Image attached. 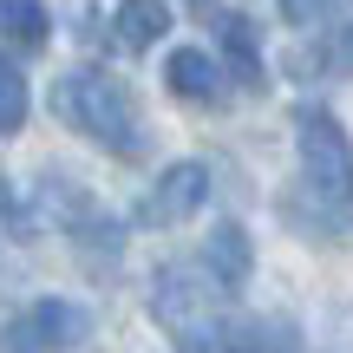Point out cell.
I'll use <instances>...</instances> for the list:
<instances>
[{"label":"cell","instance_id":"7a4b0ae2","mask_svg":"<svg viewBox=\"0 0 353 353\" xmlns=\"http://www.w3.org/2000/svg\"><path fill=\"white\" fill-rule=\"evenodd\" d=\"M229 294L203 275V262H170L151 275V314L183 353H229V321H223Z\"/></svg>","mask_w":353,"mask_h":353},{"label":"cell","instance_id":"9c48e42d","mask_svg":"<svg viewBox=\"0 0 353 353\" xmlns=\"http://www.w3.org/2000/svg\"><path fill=\"white\" fill-rule=\"evenodd\" d=\"M216 39H223L236 79L249 92H262V39H255V20H249V13H216Z\"/></svg>","mask_w":353,"mask_h":353},{"label":"cell","instance_id":"ba28073f","mask_svg":"<svg viewBox=\"0 0 353 353\" xmlns=\"http://www.w3.org/2000/svg\"><path fill=\"white\" fill-rule=\"evenodd\" d=\"M249 268H255V255H249V236H242V223H216V229H210V242H203V275H210L223 294H242Z\"/></svg>","mask_w":353,"mask_h":353},{"label":"cell","instance_id":"8fae6325","mask_svg":"<svg viewBox=\"0 0 353 353\" xmlns=\"http://www.w3.org/2000/svg\"><path fill=\"white\" fill-rule=\"evenodd\" d=\"M0 39L20 52H39L52 39V13L46 0H0Z\"/></svg>","mask_w":353,"mask_h":353},{"label":"cell","instance_id":"277c9868","mask_svg":"<svg viewBox=\"0 0 353 353\" xmlns=\"http://www.w3.org/2000/svg\"><path fill=\"white\" fill-rule=\"evenodd\" d=\"M92 334V307L85 301H65V294H39L33 307L0 327V353H72L85 347Z\"/></svg>","mask_w":353,"mask_h":353},{"label":"cell","instance_id":"8992f818","mask_svg":"<svg viewBox=\"0 0 353 353\" xmlns=\"http://www.w3.org/2000/svg\"><path fill=\"white\" fill-rule=\"evenodd\" d=\"M288 72L294 79H341L353 72V13L334 26H321L314 39H301V46L288 52Z\"/></svg>","mask_w":353,"mask_h":353},{"label":"cell","instance_id":"5b68a950","mask_svg":"<svg viewBox=\"0 0 353 353\" xmlns=\"http://www.w3.org/2000/svg\"><path fill=\"white\" fill-rule=\"evenodd\" d=\"M203 203H210V164L183 157V164H170L151 183V196L138 203V229H176V223H190Z\"/></svg>","mask_w":353,"mask_h":353},{"label":"cell","instance_id":"5bb4252c","mask_svg":"<svg viewBox=\"0 0 353 353\" xmlns=\"http://www.w3.org/2000/svg\"><path fill=\"white\" fill-rule=\"evenodd\" d=\"M7 223H13V183L0 176V229H7Z\"/></svg>","mask_w":353,"mask_h":353},{"label":"cell","instance_id":"52a82bcc","mask_svg":"<svg viewBox=\"0 0 353 353\" xmlns=\"http://www.w3.org/2000/svg\"><path fill=\"white\" fill-rule=\"evenodd\" d=\"M164 85H170L183 105H216V99L229 92V79H223V65H216L203 46H176L170 59H164Z\"/></svg>","mask_w":353,"mask_h":353},{"label":"cell","instance_id":"7c38bea8","mask_svg":"<svg viewBox=\"0 0 353 353\" xmlns=\"http://www.w3.org/2000/svg\"><path fill=\"white\" fill-rule=\"evenodd\" d=\"M20 125H26V79H20V65L0 52V138H13Z\"/></svg>","mask_w":353,"mask_h":353},{"label":"cell","instance_id":"4fadbf2b","mask_svg":"<svg viewBox=\"0 0 353 353\" xmlns=\"http://www.w3.org/2000/svg\"><path fill=\"white\" fill-rule=\"evenodd\" d=\"M347 0H281V20H288V26H314V33H321V26H334V20H347Z\"/></svg>","mask_w":353,"mask_h":353},{"label":"cell","instance_id":"6da1fadb","mask_svg":"<svg viewBox=\"0 0 353 353\" xmlns=\"http://www.w3.org/2000/svg\"><path fill=\"white\" fill-rule=\"evenodd\" d=\"M52 112H59L65 131L105 144L112 157H144V118H138V99L118 72L105 65H72V72L52 79Z\"/></svg>","mask_w":353,"mask_h":353},{"label":"cell","instance_id":"30bf717a","mask_svg":"<svg viewBox=\"0 0 353 353\" xmlns=\"http://www.w3.org/2000/svg\"><path fill=\"white\" fill-rule=\"evenodd\" d=\"M112 33H118L125 52H144V46H157V39L170 33V7L164 0H125L118 20H112Z\"/></svg>","mask_w":353,"mask_h":353},{"label":"cell","instance_id":"3957f363","mask_svg":"<svg viewBox=\"0 0 353 353\" xmlns=\"http://www.w3.org/2000/svg\"><path fill=\"white\" fill-rule=\"evenodd\" d=\"M294 138H301V183L307 196H321L327 210L353 203V138L327 105H301L294 118Z\"/></svg>","mask_w":353,"mask_h":353}]
</instances>
